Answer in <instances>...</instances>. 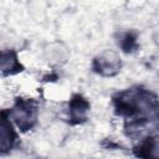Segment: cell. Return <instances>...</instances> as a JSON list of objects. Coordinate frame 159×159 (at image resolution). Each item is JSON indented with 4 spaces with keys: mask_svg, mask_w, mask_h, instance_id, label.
Wrapping results in <instances>:
<instances>
[{
    "mask_svg": "<svg viewBox=\"0 0 159 159\" xmlns=\"http://www.w3.org/2000/svg\"><path fill=\"white\" fill-rule=\"evenodd\" d=\"M87 108H88L87 102L84 99H82L81 97H76L72 101V103H71V113L77 119H80V118L83 117V114L86 113Z\"/></svg>",
    "mask_w": 159,
    "mask_h": 159,
    "instance_id": "obj_1",
    "label": "cell"
}]
</instances>
